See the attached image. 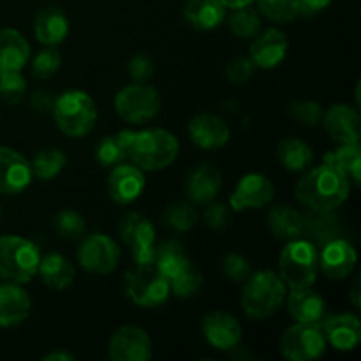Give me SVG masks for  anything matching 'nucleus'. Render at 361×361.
<instances>
[{"instance_id":"obj_1","label":"nucleus","mask_w":361,"mask_h":361,"mask_svg":"<svg viewBox=\"0 0 361 361\" xmlns=\"http://www.w3.org/2000/svg\"><path fill=\"white\" fill-rule=\"evenodd\" d=\"M120 141L126 147L127 161L133 162L143 171H159L175 162L178 157V140L169 130H120Z\"/></svg>"},{"instance_id":"obj_6","label":"nucleus","mask_w":361,"mask_h":361,"mask_svg":"<svg viewBox=\"0 0 361 361\" xmlns=\"http://www.w3.org/2000/svg\"><path fill=\"white\" fill-rule=\"evenodd\" d=\"M123 289L130 302L145 309L161 307L171 295L169 281L154 263H134L123 277Z\"/></svg>"},{"instance_id":"obj_45","label":"nucleus","mask_w":361,"mask_h":361,"mask_svg":"<svg viewBox=\"0 0 361 361\" xmlns=\"http://www.w3.org/2000/svg\"><path fill=\"white\" fill-rule=\"evenodd\" d=\"M203 221L212 229H224L229 222V210L226 204L208 201V207L203 212Z\"/></svg>"},{"instance_id":"obj_44","label":"nucleus","mask_w":361,"mask_h":361,"mask_svg":"<svg viewBox=\"0 0 361 361\" xmlns=\"http://www.w3.org/2000/svg\"><path fill=\"white\" fill-rule=\"evenodd\" d=\"M254 69L256 67H254L252 60L247 59V56H235L226 66V78L229 80V83L243 85L252 78Z\"/></svg>"},{"instance_id":"obj_48","label":"nucleus","mask_w":361,"mask_h":361,"mask_svg":"<svg viewBox=\"0 0 361 361\" xmlns=\"http://www.w3.org/2000/svg\"><path fill=\"white\" fill-rule=\"evenodd\" d=\"M300 2V14H316L319 11L326 9L331 4V0H298Z\"/></svg>"},{"instance_id":"obj_47","label":"nucleus","mask_w":361,"mask_h":361,"mask_svg":"<svg viewBox=\"0 0 361 361\" xmlns=\"http://www.w3.org/2000/svg\"><path fill=\"white\" fill-rule=\"evenodd\" d=\"M30 106L37 113H49L55 106V97L48 90H35L30 97Z\"/></svg>"},{"instance_id":"obj_43","label":"nucleus","mask_w":361,"mask_h":361,"mask_svg":"<svg viewBox=\"0 0 361 361\" xmlns=\"http://www.w3.org/2000/svg\"><path fill=\"white\" fill-rule=\"evenodd\" d=\"M222 271L229 281L245 282L252 274V267L242 254L231 252L222 259Z\"/></svg>"},{"instance_id":"obj_13","label":"nucleus","mask_w":361,"mask_h":361,"mask_svg":"<svg viewBox=\"0 0 361 361\" xmlns=\"http://www.w3.org/2000/svg\"><path fill=\"white\" fill-rule=\"evenodd\" d=\"M275 197V187L270 180L259 173H249L236 185L231 196V207L235 212L257 210L270 204Z\"/></svg>"},{"instance_id":"obj_14","label":"nucleus","mask_w":361,"mask_h":361,"mask_svg":"<svg viewBox=\"0 0 361 361\" xmlns=\"http://www.w3.org/2000/svg\"><path fill=\"white\" fill-rule=\"evenodd\" d=\"M201 330L208 344L219 351L235 349L242 341V326L238 319L224 310H214L207 314L201 323Z\"/></svg>"},{"instance_id":"obj_36","label":"nucleus","mask_w":361,"mask_h":361,"mask_svg":"<svg viewBox=\"0 0 361 361\" xmlns=\"http://www.w3.org/2000/svg\"><path fill=\"white\" fill-rule=\"evenodd\" d=\"M162 222L175 231H189L196 226L197 212L190 203H173L162 214Z\"/></svg>"},{"instance_id":"obj_16","label":"nucleus","mask_w":361,"mask_h":361,"mask_svg":"<svg viewBox=\"0 0 361 361\" xmlns=\"http://www.w3.org/2000/svg\"><path fill=\"white\" fill-rule=\"evenodd\" d=\"M143 169L130 164H118L111 169L108 178V196L118 204H130L145 190Z\"/></svg>"},{"instance_id":"obj_31","label":"nucleus","mask_w":361,"mask_h":361,"mask_svg":"<svg viewBox=\"0 0 361 361\" xmlns=\"http://www.w3.org/2000/svg\"><path fill=\"white\" fill-rule=\"evenodd\" d=\"M154 264L169 281V279L175 277L176 274H180V271L185 270L187 267H190V261L189 257H187L185 249H183L182 243L175 242V240H169V242H164L162 245L155 247Z\"/></svg>"},{"instance_id":"obj_4","label":"nucleus","mask_w":361,"mask_h":361,"mask_svg":"<svg viewBox=\"0 0 361 361\" xmlns=\"http://www.w3.org/2000/svg\"><path fill=\"white\" fill-rule=\"evenodd\" d=\"M319 271V252L309 240H289L279 259V275L291 289L310 288Z\"/></svg>"},{"instance_id":"obj_21","label":"nucleus","mask_w":361,"mask_h":361,"mask_svg":"<svg viewBox=\"0 0 361 361\" xmlns=\"http://www.w3.org/2000/svg\"><path fill=\"white\" fill-rule=\"evenodd\" d=\"M356 267V250L342 238H331L319 254V268L326 277L342 281Z\"/></svg>"},{"instance_id":"obj_27","label":"nucleus","mask_w":361,"mask_h":361,"mask_svg":"<svg viewBox=\"0 0 361 361\" xmlns=\"http://www.w3.org/2000/svg\"><path fill=\"white\" fill-rule=\"evenodd\" d=\"M28 56L27 39L14 28H0V71H21Z\"/></svg>"},{"instance_id":"obj_24","label":"nucleus","mask_w":361,"mask_h":361,"mask_svg":"<svg viewBox=\"0 0 361 361\" xmlns=\"http://www.w3.org/2000/svg\"><path fill=\"white\" fill-rule=\"evenodd\" d=\"M30 296L16 282L0 286V328H13L30 314Z\"/></svg>"},{"instance_id":"obj_11","label":"nucleus","mask_w":361,"mask_h":361,"mask_svg":"<svg viewBox=\"0 0 361 361\" xmlns=\"http://www.w3.org/2000/svg\"><path fill=\"white\" fill-rule=\"evenodd\" d=\"M78 261L90 274H111L120 261V247L106 235H90L81 242Z\"/></svg>"},{"instance_id":"obj_17","label":"nucleus","mask_w":361,"mask_h":361,"mask_svg":"<svg viewBox=\"0 0 361 361\" xmlns=\"http://www.w3.org/2000/svg\"><path fill=\"white\" fill-rule=\"evenodd\" d=\"M254 37L256 39L250 46V60H252L254 67L274 69L288 55V37L279 28H267V30L256 34Z\"/></svg>"},{"instance_id":"obj_26","label":"nucleus","mask_w":361,"mask_h":361,"mask_svg":"<svg viewBox=\"0 0 361 361\" xmlns=\"http://www.w3.org/2000/svg\"><path fill=\"white\" fill-rule=\"evenodd\" d=\"M183 18L197 30H214L224 21L226 6L221 0H189L183 6Z\"/></svg>"},{"instance_id":"obj_34","label":"nucleus","mask_w":361,"mask_h":361,"mask_svg":"<svg viewBox=\"0 0 361 361\" xmlns=\"http://www.w3.org/2000/svg\"><path fill=\"white\" fill-rule=\"evenodd\" d=\"M67 164V155L60 148H44L32 159V173L41 180H53Z\"/></svg>"},{"instance_id":"obj_8","label":"nucleus","mask_w":361,"mask_h":361,"mask_svg":"<svg viewBox=\"0 0 361 361\" xmlns=\"http://www.w3.org/2000/svg\"><path fill=\"white\" fill-rule=\"evenodd\" d=\"M115 109L122 120L140 126L159 115L161 95L147 83L129 85L116 94Z\"/></svg>"},{"instance_id":"obj_23","label":"nucleus","mask_w":361,"mask_h":361,"mask_svg":"<svg viewBox=\"0 0 361 361\" xmlns=\"http://www.w3.org/2000/svg\"><path fill=\"white\" fill-rule=\"evenodd\" d=\"M288 300V310L296 323L319 324L326 314V305L319 293L312 291L310 288L293 289Z\"/></svg>"},{"instance_id":"obj_10","label":"nucleus","mask_w":361,"mask_h":361,"mask_svg":"<svg viewBox=\"0 0 361 361\" xmlns=\"http://www.w3.org/2000/svg\"><path fill=\"white\" fill-rule=\"evenodd\" d=\"M118 233L134 263H154L155 228L150 219L137 212L126 214L118 224Z\"/></svg>"},{"instance_id":"obj_5","label":"nucleus","mask_w":361,"mask_h":361,"mask_svg":"<svg viewBox=\"0 0 361 361\" xmlns=\"http://www.w3.org/2000/svg\"><path fill=\"white\" fill-rule=\"evenodd\" d=\"M53 116L66 136L83 137L97 122V106L87 92L69 90L55 99Z\"/></svg>"},{"instance_id":"obj_7","label":"nucleus","mask_w":361,"mask_h":361,"mask_svg":"<svg viewBox=\"0 0 361 361\" xmlns=\"http://www.w3.org/2000/svg\"><path fill=\"white\" fill-rule=\"evenodd\" d=\"M41 254L39 249L21 236H0V277L25 284L37 274Z\"/></svg>"},{"instance_id":"obj_41","label":"nucleus","mask_w":361,"mask_h":361,"mask_svg":"<svg viewBox=\"0 0 361 361\" xmlns=\"http://www.w3.org/2000/svg\"><path fill=\"white\" fill-rule=\"evenodd\" d=\"M60 63H62V55H60L59 49L49 46V48L41 49L34 56V60H32V74L39 80H48L59 71Z\"/></svg>"},{"instance_id":"obj_42","label":"nucleus","mask_w":361,"mask_h":361,"mask_svg":"<svg viewBox=\"0 0 361 361\" xmlns=\"http://www.w3.org/2000/svg\"><path fill=\"white\" fill-rule=\"evenodd\" d=\"M289 115L302 126L314 127L323 120V108L314 101H295L289 106Z\"/></svg>"},{"instance_id":"obj_33","label":"nucleus","mask_w":361,"mask_h":361,"mask_svg":"<svg viewBox=\"0 0 361 361\" xmlns=\"http://www.w3.org/2000/svg\"><path fill=\"white\" fill-rule=\"evenodd\" d=\"M326 164H334L341 169L348 178L355 183L361 180V152L360 145H342L335 154H328L324 159Z\"/></svg>"},{"instance_id":"obj_20","label":"nucleus","mask_w":361,"mask_h":361,"mask_svg":"<svg viewBox=\"0 0 361 361\" xmlns=\"http://www.w3.org/2000/svg\"><path fill=\"white\" fill-rule=\"evenodd\" d=\"M326 344H331L338 351H353L361 341V323L355 314H337L323 317L321 321Z\"/></svg>"},{"instance_id":"obj_28","label":"nucleus","mask_w":361,"mask_h":361,"mask_svg":"<svg viewBox=\"0 0 361 361\" xmlns=\"http://www.w3.org/2000/svg\"><path fill=\"white\" fill-rule=\"evenodd\" d=\"M268 226H270V231L275 238L289 242V240L300 238V235L305 229V219L302 217L298 210L282 203L275 204L268 212Z\"/></svg>"},{"instance_id":"obj_29","label":"nucleus","mask_w":361,"mask_h":361,"mask_svg":"<svg viewBox=\"0 0 361 361\" xmlns=\"http://www.w3.org/2000/svg\"><path fill=\"white\" fill-rule=\"evenodd\" d=\"M39 275H41L42 282H44L48 288L55 289V291H63V289L69 288L71 284L76 279V270L71 264L69 259L62 256V254H48L46 257H42L41 263L37 268Z\"/></svg>"},{"instance_id":"obj_15","label":"nucleus","mask_w":361,"mask_h":361,"mask_svg":"<svg viewBox=\"0 0 361 361\" xmlns=\"http://www.w3.org/2000/svg\"><path fill=\"white\" fill-rule=\"evenodd\" d=\"M32 166L16 150L0 147V194H20L30 185Z\"/></svg>"},{"instance_id":"obj_35","label":"nucleus","mask_w":361,"mask_h":361,"mask_svg":"<svg viewBox=\"0 0 361 361\" xmlns=\"http://www.w3.org/2000/svg\"><path fill=\"white\" fill-rule=\"evenodd\" d=\"M257 11L274 23H289L300 16L298 0H256Z\"/></svg>"},{"instance_id":"obj_30","label":"nucleus","mask_w":361,"mask_h":361,"mask_svg":"<svg viewBox=\"0 0 361 361\" xmlns=\"http://www.w3.org/2000/svg\"><path fill=\"white\" fill-rule=\"evenodd\" d=\"M277 159L288 171H305L314 162V152L309 145L298 137H286L277 147Z\"/></svg>"},{"instance_id":"obj_9","label":"nucleus","mask_w":361,"mask_h":361,"mask_svg":"<svg viewBox=\"0 0 361 361\" xmlns=\"http://www.w3.org/2000/svg\"><path fill=\"white\" fill-rule=\"evenodd\" d=\"M279 345L286 360L312 361L326 351V338L319 324L296 323L282 334Z\"/></svg>"},{"instance_id":"obj_37","label":"nucleus","mask_w":361,"mask_h":361,"mask_svg":"<svg viewBox=\"0 0 361 361\" xmlns=\"http://www.w3.org/2000/svg\"><path fill=\"white\" fill-rule=\"evenodd\" d=\"M95 159H97L99 164L104 166V168H115V166L127 161L126 147H123V143L120 141L118 134L106 136L99 141L97 148H95Z\"/></svg>"},{"instance_id":"obj_18","label":"nucleus","mask_w":361,"mask_h":361,"mask_svg":"<svg viewBox=\"0 0 361 361\" xmlns=\"http://www.w3.org/2000/svg\"><path fill=\"white\" fill-rule=\"evenodd\" d=\"M229 127L221 116L212 113H200L189 122V137L203 150H217L228 145Z\"/></svg>"},{"instance_id":"obj_46","label":"nucleus","mask_w":361,"mask_h":361,"mask_svg":"<svg viewBox=\"0 0 361 361\" xmlns=\"http://www.w3.org/2000/svg\"><path fill=\"white\" fill-rule=\"evenodd\" d=\"M154 74V62L145 55H136L129 62V76L136 83H145Z\"/></svg>"},{"instance_id":"obj_51","label":"nucleus","mask_w":361,"mask_h":361,"mask_svg":"<svg viewBox=\"0 0 361 361\" xmlns=\"http://www.w3.org/2000/svg\"><path fill=\"white\" fill-rule=\"evenodd\" d=\"M221 2L224 4L226 7H229V9H236V7L250 6V4L256 2V0H221Z\"/></svg>"},{"instance_id":"obj_49","label":"nucleus","mask_w":361,"mask_h":361,"mask_svg":"<svg viewBox=\"0 0 361 361\" xmlns=\"http://www.w3.org/2000/svg\"><path fill=\"white\" fill-rule=\"evenodd\" d=\"M349 298H351L355 309H360V307H361L360 305V303H361V300H360V277H356L355 282H353L351 289H349Z\"/></svg>"},{"instance_id":"obj_25","label":"nucleus","mask_w":361,"mask_h":361,"mask_svg":"<svg viewBox=\"0 0 361 361\" xmlns=\"http://www.w3.org/2000/svg\"><path fill=\"white\" fill-rule=\"evenodd\" d=\"M69 21L62 9L55 6L42 7L34 20V34L44 46H56L67 37Z\"/></svg>"},{"instance_id":"obj_22","label":"nucleus","mask_w":361,"mask_h":361,"mask_svg":"<svg viewBox=\"0 0 361 361\" xmlns=\"http://www.w3.org/2000/svg\"><path fill=\"white\" fill-rule=\"evenodd\" d=\"M222 187V175L217 166L201 162L190 169L185 180V194L192 203H204L215 200Z\"/></svg>"},{"instance_id":"obj_19","label":"nucleus","mask_w":361,"mask_h":361,"mask_svg":"<svg viewBox=\"0 0 361 361\" xmlns=\"http://www.w3.org/2000/svg\"><path fill=\"white\" fill-rule=\"evenodd\" d=\"M323 126L331 140L341 145H360V115L355 108L335 104L323 113Z\"/></svg>"},{"instance_id":"obj_12","label":"nucleus","mask_w":361,"mask_h":361,"mask_svg":"<svg viewBox=\"0 0 361 361\" xmlns=\"http://www.w3.org/2000/svg\"><path fill=\"white\" fill-rule=\"evenodd\" d=\"M109 358L113 361H147L152 358V341L147 331L127 324L118 328L109 341Z\"/></svg>"},{"instance_id":"obj_40","label":"nucleus","mask_w":361,"mask_h":361,"mask_svg":"<svg viewBox=\"0 0 361 361\" xmlns=\"http://www.w3.org/2000/svg\"><path fill=\"white\" fill-rule=\"evenodd\" d=\"M27 83L20 71H0V99L9 104H18L23 99Z\"/></svg>"},{"instance_id":"obj_52","label":"nucleus","mask_w":361,"mask_h":361,"mask_svg":"<svg viewBox=\"0 0 361 361\" xmlns=\"http://www.w3.org/2000/svg\"><path fill=\"white\" fill-rule=\"evenodd\" d=\"M0 217H2V207H0Z\"/></svg>"},{"instance_id":"obj_2","label":"nucleus","mask_w":361,"mask_h":361,"mask_svg":"<svg viewBox=\"0 0 361 361\" xmlns=\"http://www.w3.org/2000/svg\"><path fill=\"white\" fill-rule=\"evenodd\" d=\"M349 178L334 164L317 166L305 173L296 185V197L314 212H331L349 197Z\"/></svg>"},{"instance_id":"obj_3","label":"nucleus","mask_w":361,"mask_h":361,"mask_svg":"<svg viewBox=\"0 0 361 361\" xmlns=\"http://www.w3.org/2000/svg\"><path fill=\"white\" fill-rule=\"evenodd\" d=\"M288 286L271 270L250 274L242 291L243 312L252 319H268L286 302Z\"/></svg>"},{"instance_id":"obj_50","label":"nucleus","mask_w":361,"mask_h":361,"mask_svg":"<svg viewBox=\"0 0 361 361\" xmlns=\"http://www.w3.org/2000/svg\"><path fill=\"white\" fill-rule=\"evenodd\" d=\"M56 360H60V361L74 360V356L69 355V353H66V351H59V349H56V351H51L49 355L44 356V361H56Z\"/></svg>"},{"instance_id":"obj_38","label":"nucleus","mask_w":361,"mask_h":361,"mask_svg":"<svg viewBox=\"0 0 361 361\" xmlns=\"http://www.w3.org/2000/svg\"><path fill=\"white\" fill-rule=\"evenodd\" d=\"M203 288V277H201L200 271L192 267H187L185 270H182L180 274H176L175 277L169 279V289L175 296L178 298H190V296H196L197 293Z\"/></svg>"},{"instance_id":"obj_39","label":"nucleus","mask_w":361,"mask_h":361,"mask_svg":"<svg viewBox=\"0 0 361 361\" xmlns=\"http://www.w3.org/2000/svg\"><path fill=\"white\" fill-rule=\"evenodd\" d=\"M53 228H55L56 235H59L60 238L66 240H80L83 238L85 233H87L85 219L73 210L59 212L55 221H53Z\"/></svg>"},{"instance_id":"obj_32","label":"nucleus","mask_w":361,"mask_h":361,"mask_svg":"<svg viewBox=\"0 0 361 361\" xmlns=\"http://www.w3.org/2000/svg\"><path fill=\"white\" fill-rule=\"evenodd\" d=\"M229 30L240 39H250L261 30V14L259 11L250 6L236 7L228 16Z\"/></svg>"}]
</instances>
